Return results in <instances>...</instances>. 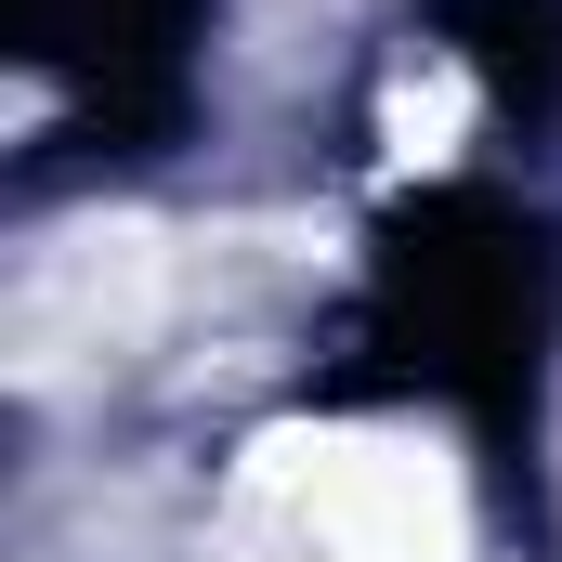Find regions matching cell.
Listing matches in <instances>:
<instances>
[{"mask_svg":"<svg viewBox=\"0 0 562 562\" xmlns=\"http://www.w3.org/2000/svg\"><path fill=\"white\" fill-rule=\"evenodd\" d=\"M301 537L327 562H458V471L419 445H314Z\"/></svg>","mask_w":562,"mask_h":562,"instance_id":"obj_1","label":"cell"},{"mask_svg":"<svg viewBox=\"0 0 562 562\" xmlns=\"http://www.w3.org/2000/svg\"><path fill=\"white\" fill-rule=\"evenodd\" d=\"M458 119H471V92H458L445 66H431V92L406 79V92H393V157H458V144H445Z\"/></svg>","mask_w":562,"mask_h":562,"instance_id":"obj_2","label":"cell"}]
</instances>
